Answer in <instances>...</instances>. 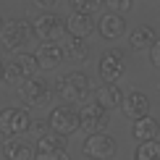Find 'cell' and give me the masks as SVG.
<instances>
[{
  "label": "cell",
  "instance_id": "27",
  "mask_svg": "<svg viewBox=\"0 0 160 160\" xmlns=\"http://www.w3.org/2000/svg\"><path fill=\"white\" fill-rule=\"evenodd\" d=\"M150 63L155 68H160V39H155V45L150 48Z\"/></svg>",
  "mask_w": 160,
  "mask_h": 160
},
{
  "label": "cell",
  "instance_id": "8",
  "mask_svg": "<svg viewBox=\"0 0 160 160\" xmlns=\"http://www.w3.org/2000/svg\"><path fill=\"white\" fill-rule=\"evenodd\" d=\"M97 74H100L102 82L118 84V79L126 74V61H123V55H121L118 50H105L102 58H100V63H97Z\"/></svg>",
  "mask_w": 160,
  "mask_h": 160
},
{
  "label": "cell",
  "instance_id": "11",
  "mask_svg": "<svg viewBox=\"0 0 160 160\" xmlns=\"http://www.w3.org/2000/svg\"><path fill=\"white\" fill-rule=\"evenodd\" d=\"M95 29H97V24H95V18H92V13H76V11H71V16L66 18V32H68L71 37L87 39Z\"/></svg>",
  "mask_w": 160,
  "mask_h": 160
},
{
  "label": "cell",
  "instance_id": "30",
  "mask_svg": "<svg viewBox=\"0 0 160 160\" xmlns=\"http://www.w3.org/2000/svg\"><path fill=\"white\" fill-rule=\"evenodd\" d=\"M3 26H5V21H3V16H0V32H3Z\"/></svg>",
  "mask_w": 160,
  "mask_h": 160
},
{
  "label": "cell",
  "instance_id": "16",
  "mask_svg": "<svg viewBox=\"0 0 160 160\" xmlns=\"http://www.w3.org/2000/svg\"><path fill=\"white\" fill-rule=\"evenodd\" d=\"M160 134V121L152 116H142L137 118L134 126H131V137L137 139V142H150V139H158Z\"/></svg>",
  "mask_w": 160,
  "mask_h": 160
},
{
  "label": "cell",
  "instance_id": "26",
  "mask_svg": "<svg viewBox=\"0 0 160 160\" xmlns=\"http://www.w3.org/2000/svg\"><path fill=\"white\" fill-rule=\"evenodd\" d=\"M34 160H68V152H42V150H37Z\"/></svg>",
  "mask_w": 160,
  "mask_h": 160
},
{
  "label": "cell",
  "instance_id": "25",
  "mask_svg": "<svg viewBox=\"0 0 160 160\" xmlns=\"http://www.w3.org/2000/svg\"><path fill=\"white\" fill-rule=\"evenodd\" d=\"M131 3H134V0H102V8H108L110 13H123L131 8Z\"/></svg>",
  "mask_w": 160,
  "mask_h": 160
},
{
  "label": "cell",
  "instance_id": "28",
  "mask_svg": "<svg viewBox=\"0 0 160 160\" xmlns=\"http://www.w3.org/2000/svg\"><path fill=\"white\" fill-rule=\"evenodd\" d=\"M34 3L39 5V8H52V5H58L61 0H34Z\"/></svg>",
  "mask_w": 160,
  "mask_h": 160
},
{
  "label": "cell",
  "instance_id": "9",
  "mask_svg": "<svg viewBox=\"0 0 160 160\" xmlns=\"http://www.w3.org/2000/svg\"><path fill=\"white\" fill-rule=\"evenodd\" d=\"M32 26H34V34L42 42H58V37L66 32V21L55 13H39L32 21Z\"/></svg>",
  "mask_w": 160,
  "mask_h": 160
},
{
  "label": "cell",
  "instance_id": "3",
  "mask_svg": "<svg viewBox=\"0 0 160 160\" xmlns=\"http://www.w3.org/2000/svg\"><path fill=\"white\" fill-rule=\"evenodd\" d=\"M16 95L29 108H45V105H50L52 95H55V87L50 89V82H45L42 76H32V79H24L18 84Z\"/></svg>",
  "mask_w": 160,
  "mask_h": 160
},
{
  "label": "cell",
  "instance_id": "1",
  "mask_svg": "<svg viewBox=\"0 0 160 160\" xmlns=\"http://www.w3.org/2000/svg\"><path fill=\"white\" fill-rule=\"evenodd\" d=\"M55 95L68 105H76V102H87L92 95V84H89V76L82 74V71H71V74H63L58 76L55 82Z\"/></svg>",
  "mask_w": 160,
  "mask_h": 160
},
{
  "label": "cell",
  "instance_id": "19",
  "mask_svg": "<svg viewBox=\"0 0 160 160\" xmlns=\"http://www.w3.org/2000/svg\"><path fill=\"white\" fill-rule=\"evenodd\" d=\"M155 32L150 29V26H134V32L129 34V45L134 50H150L152 45H155Z\"/></svg>",
  "mask_w": 160,
  "mask_h": 160
},
{
  "label": "cell",
  "instance_id": "31",
  "mask_svg": "<svg viewBox=\"0 0 160 160\" xmlns=\"http://www.w3.org/2000/svg\"><path fill=\"white\" fill-rule=\"evenodd\" d=\"M110 160H116V158H110Z\"/></svg>",
  "mask_w": 160,
  "mask_h": 160
},
{
  "label": "cell",
  "instance_id": "18",
  "mask_svg": "<svg viewBox=\"0 0 160 160\" xmlns=\"http://www.w3.org/2000/svg\"><path fill=\"white\" fill-rule=\"evenodd\" d=\"M34 147L42 150V152H68V137H63V134H58V131L50 129L45 137L37 139Z\"/></svg>",
  "mask_w": 160,
  "mask_h": 160
},
{
  "label": "cell",
  "instance_id": "22",
  "mask_svg": "<svg viewBox=\"0 0 160 160\" xmlns=\"http://www.w3.org/2000/svg\"><path fill=\"white\" fill-rule=\"evenodd\" d=\"M3 82H5V84L24 82V76H21V66H18V61H8V63H3Z\"/></svg>",
  "mask_w": 160,
  "mask_h": 160
},
{
  "label": "cell",
  "instance_id": "2",
  "mask_svg": "<svg viewBox=\"0 0 160 160\" xmlns=\"http://www.w3.org/2000/svg\"><path fill=\"white\" fill-rule=\"evenodd\" d=\"M34 37V26L26 18H11L0 32V42L8 52H24V48H32Z\"/></svg>",
  "mask_w": 160,
  "mask_h": 160
},
{
  "label": "cell",
  "instance_id": "24",
  "mask_svg": "<svg viewBox=\"0 0 160 160\" xmlns=\"http://www.w3.org/2000/svg\"><path fill=\"white\" fill-rule=\"evenodd\" d=\"M48 131H50V121H48V118H32V123H29V134L34 137V139L45 137Z\"/></svg>",
  "mask_w": 160,
  "mask_h": 160
},
{
  "label": "cell",
  "instance_id": "14",
  "mask_svg": "<svg viewBox=\"0 0 160 160\" xmlns=\"http://www.w3.org/2000/svg\"><path fill=\"white\" fill-rule=\"evenodd\" d=\"M0 152H3L5 160H34L37 147H32L29 142L13 137V139H5V142H3V150H0Z\"/></svg>",
  "mask_w": 160,
  "mask_h": 160
},
{
  "label": "cell",
  "instance_id": "20",
  "mask_svg": "<svg viewBox=\"0 0 160 160\" xmlns=\"http://www.w3.org/2000/svg\"><path fill=\"white\" fill-rule=\"evenodd\" d=\"M16 61H18V66H21V76H24V79L37 76V71H39V61H37L34 52H16Z\"/></svg>",
  "mask_w": 160,
  "mask_h": 160
},
{
  "label": "cell",
  "instance_id": "5",
  "mask_svg": "<svg viewBox=\"0 0 160 160\" xmlns=\"http://www.w3.org/2000/svg\"><path fill=\"white\" fill-rule=\"evenodd\" d=\"M82 152L89 160H110L118 152V142L110 134H105V131H95V134H87Z\"/></svg>",
  "mask_w": 160,
  "mask_h": 160
},
{
  "label": "cell",
  "instance_id": "13",
  "mask_svg": "<svg viewBox=\"0 0 160 160\" xmlns=\"http://www.w3.org/2000/svg\"><path fill=\"white\" fill-rule=\"evenodd\" d=\"M97 32H100V37L102 39H118V37H123V32H126V21H123V16L121 13H105L102 18L97 21Z\"/></svg>",
  "mask_w": 160,
  "mask_h": 160
},
{
  "label": "cell",
  "instance_id": "12",
  "mask_svg": "<svg viewBox=\"0 0 160 160\" xmlns=\"http://www.w3.org/2000/svg\"><path fill=\"white\" fill-rule=\"evenodd\" d=\"M34 55H37V61H39V68H58V66L66 61L63 45H58V42H42L34 50Z\"/></svg>",
  "mask_w": 160,
  "mask_h": 160
},
{
  "label": "cell",
  "instance_id": "21",
  "mask_svg": "<svg viewBox=\"0 0 160 160\" xmlns=\"http://www.w3.org/2000/svg\"><path fill=\"white\" fill-rule=\"evenodd\" d=\"M134 160H160V142L150 139V142H139L134 152Z\"/></svg>",
  "mask_w": 160,
  "mask_h": 160
},
{
  "label": "cell",
  "instance_id": "29",
  "mask_svg": "<svg viewBox=\"0 0 160 160\" xmlns=\"http://www.w3.org/2000/svg\"><path fill=\"white\" fill-rule=\"evenodd\" d=\"M0 84H3V61H0Z\"/></svg>",
  "mask_w": 160,
  "mask_h": 160
},
{
  "label": "cell",
  "instance_id": "7",
  "mask_svg": "<svg viewBox=\"0 0 160 160\" xmlns=\"http://www.w3.org/2000/svg\"><path fill=\"white\" fill-rule=\"evenodd\" d=\"M48 121H50L52 131H58V134H63V137H71V134L79 131V110H74L68 102L55 105V108L50 110Z\"/></svg>",
  "mask_w": 160,
  "mask_h": 160
},
{
  "label": "cell",
  "instance_id": "23",
  "mask_svg": "<svg viewBox=\"0 0 160 160\" xmlns=\"http://www.w3.org/2000/svg\"><path fill=\"white\" fill-rule=\"evenodd\" d=\"M68 5L76 13H95L102 8V0H68Z\"/></svg>",
  "mask_w": 160,
  "mask_h": 160
},
{
  "label": "cell",
  "instance_id": "4",
  "mask_svg": "<svg viewBox=\"0 0 160 160\" xmlns=\"http://www.w3.org/2000/svg\"><path fill=\"white\" fill-rule=\"evenodd\" d=\"M29 113H26L24 108H13V105H8V108L0 110V137L3 139H13V137H21L24 131H29Z\"/></svg>",
  "mask_w": 160,
  "mask_h": 160
},
{
  "label": "cell",
  "instance_id": "6",
  "mask_svg": "<svg viewBox=\"0 0 160 160\" xmlns=\"http://www.w3.org/2000/svg\"><path fill=\"white\" fill-rule=\"evenodd\" d=\"M108 123H110V116L100 102H87L84 108L79 110V131L95 134V131H105Z\"/></svg>",
  "mask_w": 160,
  "mask_h": 160
},
{
  "label": "cell",
  "instance_id": "17",
  "mask_svg": "<svg viewBox=\"0 0 160 160\" xmlns=\"http://www.w3.org/2000/svg\"><path fill=\"white\" fill-rule=\"evenodd\" d=\"M63 55H66V61H71L74 66L87 63V58H89V45H87V39L68 34V42L63 45Z\"/></svg>",
  "mask_w": 160,
  "mask_h": 160
},
{
  "label": "cell",
  "instance_id": "10",
  "mask_svg": "<svg viewBox=\"0 0 160 160\" xmlns=\"http://www.w3.org/2000/svg\"><path fill=\"white\" fill-rule=\"evenodd\" d=\"M121 113L129 121H137L142 116H150V97L139 89H131L129 95H123V102H121Z\"/></svg>",
  "mask_w": 160,
  "mask_h": 160
},
{
  "label": "cell",
  "instance_id": "15",
  "mask_svg": "<svg viewBox=\"0 0 160 160\" xmlns=\"http://www.w3.org/2000/svg\"><path fill=\"white\" fill-rule=\"evenodd\" d=\"M95 102H100L105 110H116V108H121V102H123V92L118 89V84L102 82L100 87H95Z\"/></svg>",
  "mask_w": 160,
  "mask_h": 160
}]
</instances>
